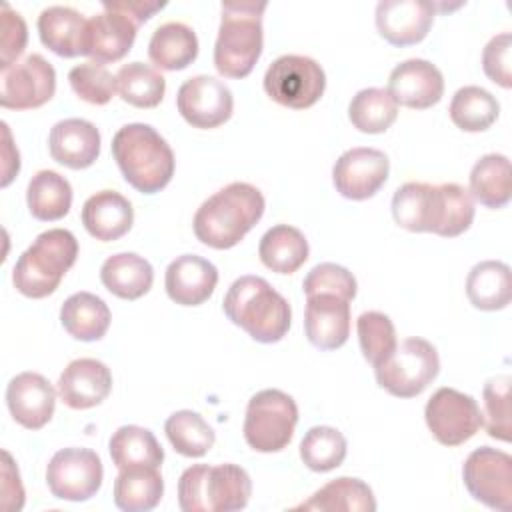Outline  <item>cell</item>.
Returning a JSON list of instances; mask_svg holds the SVG:
<instances>
[{"mask_svg": "<svg viewBox=\"0 0 512 512\" xmlns=\"http://www.w3.org/2000/svg\"><path fill=\"white\" fill-rule=\"evenodd\" d=\"M392 216L408 232L456 238L474 222V198L456 182H406L392 196Z\"/></svg>", "mask_w": 512, "mask_h": 512, "instance_id": "cell-1", "label": "cell"}, {"mask_svg": "<svg viewBox=\"0 0 512 512\" xmlns=\"http://www.w3.org/2000/svg\"><path fill=\"white\" fill-rule=\"evenodd\" d=\"M262 192L248 182H230L200 204L194 214L196 238L214 250L234 248L262 218Z\"/></svg>", "mask_w": 512, "mask_h": 512, "instance_id": "cell-2", "label": "cell"}, {"mask_svg": "<svg viewBox=\"0 0 512 512\" xmlns=\"http://www.w3.org/2000/svg\"><path fill=\"white\" fill-rule=\"evenodd\" d=\"M222 310L232 324L262 344L280 342L292 322L288 300L262 276H240L228 288Z\"/></svg>", "mask_w": 512, "mask_h": 512, "instance_id": "cell-3", "label": "cell"}, {"mask_svg": "<svg viewBox=\"0 0 512 512\" xmlns=\"http://www.w3.org/2000/svg\"><path fill=\"white\" fill-rule=\"evenodd\" d=\"M112 156L124 180L142 194L160 192L174 176V152L150 124L122 126L112 138Z\"/></svg>", "mask_w": 512, "mask_h": 512, "instance_id": "cell-4", "label": "cell"}, {"mask_svg": "<svg viewBox=\"0 0 512 512\" xmlns=\"http://www.w3.org/2000/svg\"><path fill=\"white\" fill-rule=\"evenodd\" d=\"M266 2H222V18L214 44V66L224 78H246L264 46L262 14Z\"/></svg>", "mask_w": 512, "mask_h": 512, "instance_id": "cell-5", "label": "cell"}, {"mask_svg": "<svg viewBox=\"0 0 512 512\" xmlns=\"http://www.w3.org/2000/svg\"><path fill=\"white\" fill-rule=\"evenodd\" d=\"M252 496L248 472L232 462L194 464L178 480V506L184 512H234Z\"/></svg>", "mask_w": 512, "mask_h": 512, "instance_id": "cell-6", "label": "cell"}, {"mask_svg": "<svg viewBox=\"0 0 512 512\" xmlns=\"http://www.w3.org/2000/svg\"><path fill=\"white\" fill-rule=\"evenodd\" d=\"M78 258V240L70 230L50 228L36 236L12 268L14 288L26 298H46L60 286Z\"/></svg>", "mask_w": 512, "mask_h": 512, "instance_id": "cell-7", "label": "cell"}, {"mask_svg": "<svg viewBox=\"0 0 512 512\" xmlns=\"http://www.w3.org/2000/svg\"><path fill=\"white\" fill-rule=\"evenodd\" d=\"M296 422L298 406L290 394L276 388L260 390L246 406L244 440L256 452H280L290 444Z\"/></svg>", "mask_w": 512, "mask_h": 512, "instance_id": "cell-8", "label": "cell"}, {"mask_svg": "<svg viewBox=\"0 0 512 512\" xmlns=\"http://www.w3.org/2000/svg\"><path fill=\"white\" fill-rule=\"evenodd\" d=\"M440 372L436 348L418 336L402 340L394 354L374 368L380 388L396 398H414L422 394Z\"/></svg>", "mask_w": 512, "mask_h": 512, "instance_id": "cell-9", "label": "cell"}, {"mask_svg": "<svg viewBox=\"0 0 512 512\" xmlns=\"http://www.w3.org/2000/svg\"><path fill=\"white\" fill-rule=\"evenodd\" d=\"M326 88L322 66L300 54H284L276 58L264 74L266 94L280 106L304 110L314 106Z\"/></svg>", "mask_w": 512, "mask_h": 512, "instance_id": "cell-10", "label": "cell"}, {"mask_svg": "<svg viewBox=\"0 0 512 512\" xmlns=\"http://www.w3.org/2000/svg\"><path fill=\"white\" fill-rule=\"evenodd\" d=\"M462 480L470 496L492 508H512V456L508 452L480 446L468 454L462 466Z\"/></svg>", "mask_w": 512, "mask_h": 512, "instance_id": "cell-11", "label": "cell"}, {"mask_svg": "<svg viewBox=\"0 0 512 512\" xmlns=\"http://www.w3.org/2000/svg\"><path fill=\"white\" fill-rule=\"evenodd\" d=\"M424 420L442 446H460L480 430L482 410L470 394L444 386L428 398Z\"/></svg>", "mask_w": 512, "mask_h": 512, "instance_id": "cell-12", "label": "cell"}, {"mask_svg": "<svg viewBox=\"0 0 512 512\" xmlns=\"http://www.w3.org/2000/svg\"><path fill=\"white\" fill-rule=\"evenodd\" d=\"M102 478V460L90 448H62L46 466L48 490L58 500H90L100 490Z\"/></svg>", "mask_w": 512, "mask_h": 512, "instance_id": "cell-13", "label": "cell"}, {"mask_svg": "<svg viewBox=\"0 0 512 512\" xmlns=\"http://www.w3.org/2000/svg\"><path fill=\"white\" fill-rule=\"evenodd\" d=\"M56 92V70L40 54L4 68L0 74V106L8 110H32L46 104Z\"/></svg>", "mask_w": 512, "mask_h": 512, "instance_id": "cell-14", "label": "cell"}, {"mask_svg": "<svg viewBox=\"0 0 512 512\" xmlns=\"http://www.w3.org/2000/svg\"><path fill=\"white\" fill-rule=\"evenodd\" d=\"M176 108L180 116L194 128L210 130L230 120L234 98L230 88L214 76H192L176 94Z\"/></svg>", "mask_w": 512, "mask_h": 512, "instance_id": "cell-15", "label": "cell"}, {"mask_svg": "<svg viewBox=\"0 0 512 512\" xmlns=\"http://www.w3.org/2000/svg\"><path fill=\"white\" fill-rule=\"evenodd\" d=\"M390 160L378 148H350L334 162L332 182L348 200L372 198L388 180Z\"/></svg>", "mask_w": 512, "mask_h": 512, "instance_id": "cell-16", "label": "cell"}, {"mask_svg": "<svg viewBox=\"0 0 512 512\" xmlns=\"http://www.w3.org/2000/svg\"><path fill=\"white\" fill-rule=\"evenodd\" d=\"M436 6L426 0H382L376 6L378 34L392 46L422 42L434 22Z\"/></svg>", "mask_w": 512, "mask_h": 512, "instance_id": "cell-17", "label": "cell"}, {"mask_svg": "<svg viewBox=\"0 0 512 512\" xmlns=\"http://www.w3.org/2000/svg\"><path fill=\"white\" fill-rule=\"evenodd\" d=\"M304 332L318 350H336L350 336V300L332 292L306 296Z\"/></svg>", "mask_w": 512, "mask_h": 512, "instance_id": "cell-18", "label": "cell"}, {"mask_svg": "<svg viewBox=\"0 0 512 512\" xmlns=\"http://www.w3.org/2000/svg\"><path fill=\"white\" fill-rule=\"evenodd\" d=\"M386 90L396 104L414 110H426L442 100L444 78L432 62L410 58L394 66Z\"/></svg>", "mask_w": 512, "mask_h": 512, "instance_id": "cell-19", "label": "cell"}, {"mask_svg": "<svg viewBox=\"0 0 512 512\" xmlns=\"http://www.w3.org/2000/svg\"><path fill=\"white\" fill-rule=\"evenodd\" d=\"M10 416L28 430L44 428L56 406L54 386L38 372H20L6 386Z\"/></svg>", "mask_w": 512, "mask_h": 512, "instance_id": "cell-20", "label": "cell"}, {"mask_svg": "<svg viewBox=\"0 0 512 512\" xmlns=\"http://www.w3.org/2000/svg\"><path fill=\"white\" fill-rule=\"evenodd\" d=\"M112 390L110 368L96 358L72 360L58 378V396L72 410L102 404Z\"/></svg>", "mask_w": 512, "mask_h": 512, "instance_id": "cell-21", "label": "cell"}, {"mask_svg": "<svg viewBox=\"0 0 512 512\" xmlns=\"http://www.w3.org/2000/svg\"><path fill=\"white\" fill-rule=\"evenodd\" d=\"M136 30L138 24L132 18L104 6L102 14L88 20L84 56H90L92 62L98 64L118 62L130 52L136 40Z\"/></svg>", "mask_w": 512, "mask_h": 512, "instance_id": "cell-22", "label": "cell"}, {"mask_svg": "<svg viewBox=\"0 0 512 512\" xmlns=\"http://www.w3.org/2000/svg\"><path fill=\"white\" fill-rule=\"evenodd\" d=\"M218 284L216 266L198 256L182 254L172 260L164 274V288L172 302L180 306H200L204 304Z\"/></svg>", "mask_w": 512, "mask_h": 512, "instance_id": "cell-23", "label": "cell"}, {"mask_svg": "<svg viewBox=\"0 0 512 512\" xmlns=\"http://www.w3.org/2000/svg\"><path fill=\"white\" fill-rule=\"evenodd\" d=\"M48 150L58 164L70 170H84L100 154V132L84 118L60 120L50 130Z\"/></svg>", "mask_w": 512, "mask_h": 512, "instance_id": "cell-24", "label": "cell"}, {"mask_svg": "<svg viewBox=\"0 0 512 512\" xmlns=\"http://www.w3.org/2000/svg\"><path fill=\"white\" fill-rule=\"evenodd\" d=\"M134 222V208L128 198L116 190H100L82 206V224L86 232L100 242L120 240Z\"/></svg>", "mask_w": 512, "mask_h": 512, "instance_id": "cell-25", "label": "cell"}, {"mask_svg": "<svg viewBox=\"0 0 512 512\" xmlns=\"http://www.w3.org/2000/svg\"><path fill=\"white\" fill-rule=\"evenodd\" d=\"M88 20L68 6H48L38 16L42 44L62 58L84 56Z\"/></svg>", "mask_w": 512, "mask_h": 512, "instance_id": "cell-26", "label": "cell"}, {"mask_svg": "<svg viewBox=\"0 0 512 512\" xmlns=\"http://www.w3.org/2000/svg\"><path fill=\"white\" fill-rule=\"evenodd\" d=\"M100 280L110 294L122 300H138L152 288L154 270L146 258L134 252H120L104 260Z\"/></svg>", "mask_w": 512, "mask_h": 512, "instance_id": "cell-27", "label": "cell"}, {"mask_svg": "<svg viewBox=\"0 0 512 512\" xmlns=\"http://www.w3.org/2000/svg\"><path fill=\"white\" fill-rule=\"evenodd\" d=\"M110 320L112 314L108 304L92 292H76L68 296L60 308V322L64 330L80 342L104 338L110 328Z\"/></svg>", "mask_w": 512, "mask_h": 512, "instance_id": "cell-28", "label": "cell"}, {"mask_svg": "<svg viewBox=\"0 0 512 512\" xmlns=\"http://www.w3.org/2000/svg\"><path fill=\"white\" fill-rule=\"evenodd\" d=\"M198 56L196 32L182 22L158 26L148 42V58L160 70H184Z\"/></svg>", "mask_w": 512, "mask_h": 512, "instance_id": "cell-29", "label": "cell"}, {"mask_svg": "<svg viewBox=\"0 0 512 512\" xmlns=\"http://www.w3.org/2000/svg\"><path fill=\"white\" fill-rule=\"evenodd\" d=\"M470 304L484 312H496L510 304L512 280L510 266L500 260H484L472 266L466 278Z\"/></svg>", "mask_w": 512, "mask_h": 512, "instance_id": "cell-30", "label": "cell"}, {"mask_svg": "<svg viewBox=\"0 0 512 512\" xmlns=\"http://www.w3.org/2000/svg\"><path fill=\"white\" fill-rule=\"evenodd\" d=\"M164 480L156 466L122 468L114 480V504L124 512H148L158 506Z\"/></svg>", "mask_w": 512, "mask_h": 512, "instance_id": "cell-31", "label": "cell"}, {"mask_svg": "<svg viewBox=\"0 0 512 512\" xmlns=\"http://www.w3.org/2000/svg\"><path fill=\"white\" fill-rule=\"evenodd\" d=\"M294 510H316V512H374L376 498L372 488L360 478L342 476L330 480L316 490L306 502Z\"/></svg>", "mask_w": 512, "mask_h": 512, "instance_id": "cell-32", "label": "cell"}, {"mask_svg": "<svg viewBox=\"0 0 512 512\" xmlns=\"http://www.w3.org/2000/svg\"><path fill=\"white\" fill-rule=\"evenodd\" d=\"M306 236L288 224H276L264 232L258 244V256L266 268L278 274H292L308 260Z\"/></svg>", "mask_w": 512, "mask_h": 512, "instance_id": "cell-33", "label": "cell"}, {"mask_svg": "<svg viewBox=\"0 0 512 512\" xmlns=\"http://www.w3.org/2000/svg\"><path fill=\"white\" fill-rule=\"evenodd\" d=\"M510 160L504 154H484L470 170V196L486 208L498 210L510 202Z\"/></svg>", "mask_w": 512, "mask_h": 512, "instance_id": "cell-34", "label": "cell"}, {"mask_svg": "<svg viewBox=\"0 0 512 512\" xmlns=\"http://www.w3.org/2000/svg\"><path fill=\"white\" fill-rule=\"evenodd\" d=\"M26 204L36 220H60L70 212L72 186L62 174L54 170H40L28 182Z\"/></svg>", "mask_w": 512, "mask_h": 512, "instance_id": "cell-35", "label": "cell"}, {"mask_svg": "<svg viewBox=\"0 0 512 512\" xmlns=\"http://www.w3.org/2000/svg\"><path fill=\"white\" fill-rule=\"evenodd\" d=\"M110 458L118 470L130 466H156L164 462V450L156 436L142 426H120L108 442Z\"/></svg>", "mask_w": 512, "mask_h": 512, "instance_id": "cell-36", "label": "cell"}, {"mask_svg": "<svg viewBox=\"0 0 512 512\" xmlns=\"http://www.w3.org/2000/svg\"><path fill=\"white\" fill-rule=\"evenodd\" d=\"M448 114L456 128L464 132H484L496 122L500 104L488 90L480 86H464L452 96Z\"/></svg>", "mask_w": 512, "mask_h": 512, "instance_id": "cell-37", "label": "cell"}, {"mask_svg": "<svg viewBox=\"0 0 512 512\" xmlns=\"http://www.w3.org/2000/svg\"><path fill=\"white\" fill-rule=\"evenodd\" d=\"M398 118V104L384 88H364L348 104L350 124L364 134H382Z\"/></svg>", "mask_w": 512, "mask_h": 512, "instance_id": "cell-38", "label": "cell"}, {"mask_svg": "<svg viewBox=\"0 0 512 512\" xmlns=\"http://www.w3.org/2000/svg\"><path fill=\"white\" fill-rule=\"evenodd\" d=\"M116 88L126 104L136 108H156L164 98L166 80L150 64L130 62L120 66Z\"/></svg>", "mask_w": 512, "mask_h": 512, "instance_id": "cell-39", "label": "cell"}, {"mask_svg": "<svg viewBox=\"0 0 512 512\" xmlns=\"http://www.w3.org/2000/svg\"><path fill=\"white\" fill-rule=\"evenodd\" d=\"M164 432L172 448L186 458L204 456L216 442L214 428L192 410H178L170 414L164 424Z\"/></svg>", "mask_w": 512, "mask_h": 512, "instance_id": "cell-40", "label": "cell"}, {"mask_svg": "<svg viewBox=\"0 0 512 512\" xmlns=\"http://www.w3.org/2000/svg\"><path fill=\"white\" fill-rule=\"evenodd\" d=\"M346 438L332 426L310 428L300 442V458L312 472H330L346 458Z\"/></svg>", "mask_w": 512, "mask_h": 512, "instance_id": "cell-41", "label": "cell"}, {"mask_svg": "<svg viewBox=\"0 0 512 512\" xmlns=\"http://www.w3.org/2000/svg\"><path fill=\"white\" fill-rule=\"evenodd\" d=\"M356 332L362 356L374 368L386 362L398 346L396 328L384 312H362L356 320Z\"/></svg>", "mask_w": 512, "mask_h": 512, "instance_id": "cell-42", "label": "cell"}, {"mask_svg": "<svg viewBox=\"0 0 512 512\" xmlns=\"http://www.w3.org/2000/svg\"><path fill=\"white\" fill-rule=\"evenodd\" d=\"M510 384H512V378L508 374H502L486 380L482 390V398H484L482 424L486 426L488 436L502 442H510L512 438Z\"/></svg>", "mask_w": 512, "mask_h": 512, "instance_id": "cell-43", "label": "cell"}, {"mask_svg": "<svg viewBox=\"0 0 512 512\" xmlns=\"http://www.w3.org/2000/svg\"><path fill=\"white\" fill-rule=\"evenodd\" d=\"M68 82L78 98L88 104L104 106L116 94V76L98 62H84L68 72Z\"/></svg>", "mask_w": 512, "mask_h": 512, "instance_id": "cell-44", "label": "cell"}, {"mask_svg": "<svg viewBox=\"0 0 512 512\" xmlns=\"http://www.w3.org/2000/svg\"><path fill=\"white\" fill-rule=\"evenodd\" d=\"M356 278L352 276V272L340 264L334 262H322L318 266H314L304 282H302V290L306 296L316 294V292H332V294H340L346 300H354L356 296Z\"/></svg>", "mask_w": 512, "mask_h": 512, "instance_id": "cell-45", "label": "cell"}, {"mask_svg": "<svg viewBox=\"0 0 512 512\" xmlns=\"http://www.w3.org/2000/svg\"><path fill=\"white\" fill-rule=\"evenodd\" d=\"M0 16V68L4 70L18 62V56L24 52L28 42V28L24 18L6 2L2 4Z\"/></svg>", "mask_w": 512, "mask_h": 512, "instance_id": "cell-46", "label": "cell"}, {"mask_svg": "<svg viewBox=\"0 0 512 512\" xmlns=\"http://www.w3.org/2000/svg\"><path fill=\"white\" fill-rule=\"evenodd\" d=\"M512 36L510 32H500L490 38L482 52V68L484 74L498 86H512Z\"/></svg>", "mask_w": 512, "mask_h": 512, "instance_id": "cell-47", "label": "cell"}, {"mask_svg": "<svg viewBox=\"0 0 512 512\" xmlns=\"http://www.w3.org/2000/svg\"><path fill=\"white\" fill-rule=\"evenodd\" d=\"M4 466H2V506L4 510H20L24 504V488L20 482L18 468L12 462V456L4 450L2 452Z\"/></svg>", "mask_w": 512, "mask_h": 512, "instance_id": "cell-48", "label": "cell"}, {"mask_svg": "<svg viewBox=\"0 0 512 512\" xmlns=\"http://www.w3.org/2000/svg\"><path fill=\"white\" fill-rule=\"evenodd\" d=\"M104 6L118 10L132 18L138 26L150 20L156 12H160L166 4L164 2H144V0H116V2H102Z\"/></svg>", "mask_w": 512, "mask_h": 512, "instance_id": "cell-49", "label": "cell"}, {"mask_svg": "<svg viewBox=\"0 0 512 512\" xmlns=\"http://www.w3.org/2000/svg\"><path fill=\"white\" fill-rule=\"evenodd\" d=\"M2 134H4V146H2V186H8L12 182V178L18 174L20 170V154L18 150L12 146V136L8 130V124L2 122Z\"/></svg>", "mask_w": 512, "mask_h": 512, "instance_id": "cell-50", "label": "cell"}]
</instances>
